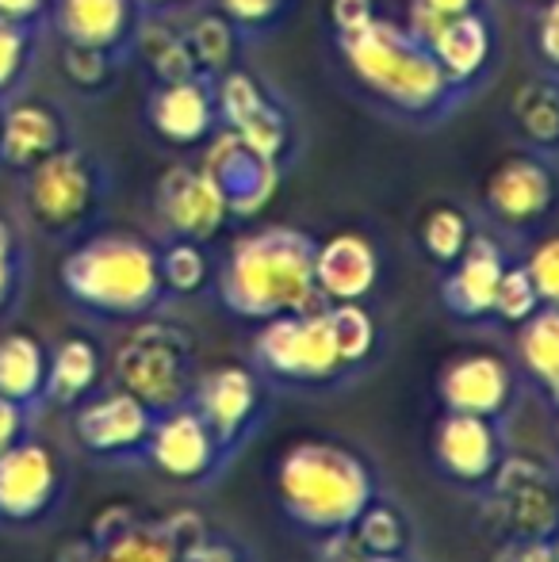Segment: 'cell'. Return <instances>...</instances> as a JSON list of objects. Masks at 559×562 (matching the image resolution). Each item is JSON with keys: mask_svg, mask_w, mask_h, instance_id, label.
Wrapping results in <instances>:
<instances>
[{"mask_svg": "<svg viewBox=\"0 0 559 562\" xmlns=\"http://www.w3.org/2000/svg\"><path fill=\"white\" fill-rule=\"evenodd\" d=\"M522 4H533V8H537V4H545V0H522Z\"/></svg>", "mask_w": 559, "mask_h": 562, "instance_id": "obj_53", "label": "cell"}, {"mask_svg": "<svg viewBox=\"0 0 559 562\" xmlns=\"http://www.w3.org/2000/svg\"><path fill=\"white\" fill-rule=\"evenodd\" d=\"M510 123L517 138L545 157L559 154V77L533 74L510 100Z\"/></svg>", "mask_w": 559, "mask_h": 562, "instance_id": "obj_29", "label": "cell"}, {"mask_svg": "<svg viewBox=\"0 0 559 562\" xmlns=\"http://www.w3.org/2000/svg\"><path fill=\"white\" fill-rule=\"evenodd\" d=\"M437 394L445 409L476 417H499L514 398V375L510 363L494 352H463L440 368Z\"/></svg>", "mask_w": 559, "mask_h": 562, "instance_id": "obj_22", "label": "cell"}, {"mask_svg": "<svg viewBox=\"0 0 559 562\" xmlns=\"http://www.w3.org/2000/svg\"><path fill=\"white\" fill-rule=\"evenodd\" d=\"M537 311H540V295H537V288H533L529 272H525V265H506V272H502V280H499V291H494L491 318L506 322V326H522V322H529Z\"/></svg>", "mask_w": 559, "mask_h": 562, "instance_id": "obj_39", "label": "cell"}, {"mask_svg": "<svg viewBox=\"0 0 559 562\" xmlns=\"http://www.w3.org/2000/svg\"><path fill=\"white\" fill-rule=\"evenodd\" d=\"M46 386V345L35 334H12L0 337V394L27 409L43 406Z\"/></svg>", "mask_w": 559, "mask_h": 562, "instance_id": "obj_30", "label": "cell"}, {"mask_svg": "<svg viewBox=\"0 0 559 562\" xmlns=\"http://www.w3.org/2000/svg\"><path fill=\"white\" fill-rule=\"evenodd\" d=\"M31 437V409L0 394V456Z\"/></svg>", "mask_w": 559, "mask_h": 562, "instance_id": "obj_46", "label": "cell"}, {"mask_svg": "<svg viewBox=\"0 0 559 562\" xmlns=\"http://www.w3.org/2000/svg\"><path fill=\"white\" fill-rule=\"evenodd\" d=\"M471 8H483V0H406L403 23L422 43H429L445 23H452L456 15L471 12Z\"/></svg>", "mask_w": 559, "mask_h": 562, "instance_id": "obj_41", "label": "cell"}, {"mask_svg": "<svg viewBox=\"0 0 559 562\" xmlns=\"http://www.w3.org/2000/svg\"><path fill=\"white\" fill-rule=\"evenodd\" d=\"M195 4H203V0H138L142 15H180Z\"/></svg>", "mask_w": 559, "mask_h": 562, "instance_id": "obj_50", "label": "cell"}, {"mask_svg": "<svg viewBox=\"0 0 559 562\" xmlns=\"http://www.w3.org/2000/svg\"><path fill=\"white\" fill-rule=\"evenodd\" d=\"M559 207V172L537 149L506 154L483 180V211L502 229L545 226Z\"/></svg>", "mask_w": 559, "mask_h": 562, "instance_id": "obj_9", "label": "cell"}, {"mask_svg": "<svg viewBox=\"0 0 559 562\" xmlns=\"http://www.w3.org/2000/svg\"><path fill=\"white\" fill-rule=\"evenodd\" d=\"M180 15H185L180 31H185V38H188V50H192V61H195V69H200V77L219 81L223 74L242 66L246 38H242V31L234 27L219 8H211L208 0H203V4L188 8V12H180Z\"/></svg>", "mask_w": 559, "mask_h": 562, "instance_id": "obj_27", "label": "cell"}, {"mask_svg": "<svg viewBox=\"0 0 559 562\" xmlns=\"http://www.w3.org/2000/svg\"><path fill=\"white\" fill-rule=\"evenodd\" d=\"M115 386L146 402L154 414L185 406L200 379L195 371V340L180 326L161 318H142L115 348Z\"/></svg>", "mask_w": 559, "mask_h": 562, "instance_id": "obj_6", "label": "cell"}, {"mask_svg": "<svg viewBox=\"0 0 559 562\" xmlns=\"http://www.w3.org/2000/svg\"><path fill=\"white\" fill-rule=\"evenodd\" d=\"M100 386V348L89 337H66L46 348V386L43 402L77 409Z\"/></svg>", "mask_w": 559, "mask_h": 562, "instance_id": "obj_26", "label": "cell"}, {"mask_svg": "<svg viewBox=\"0 0 559 562\" xmlns=\"http://www.w3.org/2000/svg\"><path fill=\"white\" fill-rule=\"evenodd\" d=\"M123 66H127L123 54L100 50V46L62 43V77L81 97H104V92H112L115 81L123 77Z\"/></svg>", "mask_w": 559, "mask_h": 562, "instance_id": "obj_33", "label": "cell"}, {"mask_svg": "<svg viewBox=\"0 0 559 562\" xmlns=\"http://www.w3.org/2000/svg\"><path fill=\"white\" fill-rule=\"evenodd\" d=\"M334 50L349 81L372 104L406 123H440L468 100L403 20L376 15L349 35H334Z\"/></svg>", "mask_w": 559, "mask_h": 562, "instance_id": "obj_1", "label": "cell"}, {"mask_svg": "<svg viewBox=\"0 0 559 562\" xmlns=\"http://www.w3.org/2000/svg\"><path fill=\"white\" fill-rule=\"evenodd\" d=\"M494 562H556L548 540H510Z\"/></svg>", "mask_w": 559, "mask_h": 562, "instance_id": "obj_47", "label": "cell"}, {"mask_svg": "<svg viewBox=\"0 0 559 562\" xmlns=\"http://www.w3.org/2000/svg\"><path fill=\"white\" fill-rule=\"evenodd\" d=\"M548 543H552V559L559 562V540H548Z\"/></svg>", "mask_w": 559, "mask_h": 562, "instance_id": "obj_52", "label": "cell"}, {"mask_svg": "<svg viewBox=\"0 0 559 562\" xmlns=\"http://www.w3.org/2000/svg\"><path fill=\"white\" fill-rule=\"evenodd\" d=\"M154 422L157 414L146 402L115 386V391H97L74 409V437L89 456L104 459V463L146 459Z\"/></svg>", "mask_w": 559, "mask_h": 562, "instance_id": "obj_13", "label": "cell"}, {"mask_svg": "<svg viewBox=\"0 0 559 562\" xmlns=\"http://www.w3.org/2000/svg\"><path fill=\"white\" fill-rule=\"evenodd\" d=\"M27 283V249H23L20 229L0 215V318L15 311Z\"/></svg>", "mask_w": 559, "mask_h": 562, "instance_id": "obj_40", "label": "cell"}, {"mask_svg": "<svg viewBox=\"0 0 559 562\" xmlns=\"http://www.w3.org/2000/svg\"><path fill=\"white\" fill-rule=\"evenodd\" d=\"M208 4L219 8L242 31L246 43L249 38H269L291 12V0H208Z\"/></svg>", "mask_w": 559, "mask_h": 562, "instance_id": "obj_38", "label": "cell"}, {"mask_svg": "<svg viewBox=\"0 0 559 562\" xmlns=\"http://www.w3.org/2000/svg\"><path fill=\"white\" fill-rule=\"evenodd\" d=\"M157 268H161V283L169 299H192L215 288V260L203 241L169 237L165 245H157Z\"/></svg>", "mask_w": 559, "mask_h": 562, "instance_id": "obj_31", "label": "cell"}, {"mask_svg": "<svg viewBox=\"0 0 559 562\" xmlns=\"http://www.w3.org/2000/svg\"><path fill=\"white\" fill-rule=\"evenodd\" d=\"M365 562H403V559H395V555H365Z\"/></svg>", "mask_w": 559, "mask_h": 562, "instance_id": "obj_51", "label": "cell"}, {"mask_svg": "<svg viewBox=\"0 0 559 562\" xmlns=\"http://www.w3.org/2000/svg\"><path fill=\"white\" fill-rule=\"evenodd\" d=\"M277 497L291 525L314 536L349 532L376 497V479L353 448L334 440H295L277 463Z\"/></svg>", "mask_w": 559, "mask_h": 562, "instance_id": "obj_4", "label": "cell"}, {"mask_svg": "<svg viewBox=\"0 0 559 562\" xmlns=\"http://www.w3.org/2000/svg\"><path fill=\"white\" fill-rule=\"evenodd\" d=\"M380 280V252L357 229L314 241V288L322 303H365Z\"/></svg>", "mask_w": 559, "mask_h": 562, "instance_id": "obj_24", "label": "cell"}, {"mask_svg": "<svg viewBox=\"0 0 559 562\" xmlns=\"http://www.w3.org/2000/svg\"><path fill=\"white\" fill-rule=\"evenodd\" d=\"M433 459L448 479L463 482V486H479V482H491V474L502 463V440L494 429L491 417L476 414H452L445 417L433 429Z\"/></svg>", "mask_w": 559, "mask_h": 562, "instance_id": "obj_23", "label": "cell"}, {"mask_svg": "<svg viewBox=\"0 0 559 562\" xmlns=\"http://www.w3.org/2000/svg\"><path fill=\"white\" fill-rule=\"evenodd\" d=\"M131 61H138L142 74L149 85H169L195 77L192 50H188V38L180 31V23H172V15H142V27L131 46Z\"/></svg>", "mask_w": 559, "mask_h": 562, "instance_id": "obj_28", "label": "cell"}, {"mask_svg": "<svg viewBox=\"0 0 559 562\" xmlns=\"http://www.w3.org/2000/svg\"><path fill=\"white\" fill-rule=\"evenodd\" d=\"M112 165L97 149L69 142L20 177V207L27 226L38 237L58 245H74L92 234L112 200Z\"/></svg>", "mask_w": 559, "mask_h": 562, "instance_id": "obj_5", "label": "cell"}, {"mask_svg": "<svg viewBox=\"0 0 559 562\" xmlns=\"http://www.w3.org/2000/svg\"><path fill=\"white\" fill-rule=\"evenodd\" d=\"M180 562H257L254 551L246 543H238L234 536H223V532H203L180 551Z\"/></svg>", "mask_w": 559, "mask_h": 562, "instance_id": "obj_44", "label": "cell"}, {"mask_svg": "<svg viewBox=\"0 0 559 562\" xmlns=\"http://www.w3.org/2000/svg\"><path fill=\"white\" fill-rule=\"evenodd\" d=\"M522 265H525V272H529L533 288H537L540 306L559 311V234L533 245L529 257H525Z\"/></svg>", "mask_w": 559, "mask_h": 562, "instance_id": "obj_43", "label": "cell"}, {"mask_svg": "<svg viewBox=\"0 0 559 562\" xmlns=\"http://www.w3.org/2000/svg\"><path fill=\"white\" fill-rule=\"evenodd\" d=\"M471 234H476V226H471V215L460 203H433L418 223V241H422L425 257L440 268H448L468 249Z\"/></svg>", "mask_w": 559, "mask_h": 562, "instance_id": "obj_34", "label": "cell"}, {"mask_svg": "<svg viewBox=\"0 0 559 562\" xmlns=\"http://www.w3.org/2000/svg\"><path fill=\"white\" fill-rule=\"evenodd\" d=\"M510 257L491 234H471L468 249L445 268V283H440V303L448 306V314L463 322H483L491 318L494 291L506 272Z\"/></svg>", "mask_w": 559, "mask_h": 562, "instance_id": "obj_21", "label": "cell"}, {"mask_svg": "<svg viewBox=\"0 0 559 562\" xmlns=\"http://www.w3.org/2000/svg\"><path fill=\"white\" fill-rule=\"evenodd\" d=\"M51 0H0V20L15 23H46Z\"/></svg>", "mask_w": 559, "mask_h": 562, "instance_id": "obj_48", "label": "cell"}, {"mask_svg": "<svg viewBox=\"0 0 559 562\" xmlns=\"http://www.w3.org/2000/svg\"><path fill=\"white\" fill-rule=\"evenodd\" d=\"M62 494H66V474L58 456L35 437L20 440L0 456V525L4 528L43 525L58 509Z\"/></svg>", "mask_w": 559, "mask_h": 562, "instance_id": "obj_12", "label": "cell"}, {"mask_svg": "<svg viewBox=\"0 0 559 562\" xmlns=\"http://www.w3.org/2000/svg\"><path fill=\"white\" fill-rule=\"evenodd\" d=\"M43 27L46 23L0 20V100L23 92L43 50Z\"/></svg>", "mask_w": 559, "mask_h": 562, "instance_id": "obj_35", "label": "cell"}, {"mask_svg": "<svg viewBox=\"0 0 559 562\" xmlns=\"http://www.w3.org/2000/svg\"><path fill=\"white\" fill-rule=\"evenodd\" d=\"M208 532L195 513H177L165 520H146L135 505H108L92 520V548L97 562H180V551Z\"/></svg>", "mask_w": 559, "mask_h": 562, "instance_id": "obj_10", "label": "cell"}, {"mask_svg": "<svg viewBox=\"0 0 559 562\" xmlns=\"http://www.w3.org/2000/svg\"><path fill=\"white\" fill-rule=\"evenodd\" d=\"M188 402L208 422V429L215 432L226 456H234L242 440L254 432L257 417H261V379L249 368H242V363H223V368L195 379Z\"/></svg>", "mask_w": 559, "mask_h": 562, "instance_id": "obj_19", "label": "cell"}, {"mask_svg": "<svg viewBox=\"0 0 559 562\" xmlns=\"http://www.w3.org/2000/svg\"><path fill=\"white\" fill-rule=\"evenodd\" d=\"M529 50L540 74L559 77V0L537 4V15H533L529 27Z\"/></svg>", "mask_w": 559, "mask_h": 562, "instance_id": "obj_42", "label": "cell"}, {"mask_svg": "<svg viewBox=\"0 0 559 562\" xmlns=\"http://www.w3.org/2000/svg\"><path fill=\"white\" fill-rule=\"evenodd\" d=\"M326 318L329 329H334V345L345 368H357V363H365L376 352L380 329H376L372 314L365 311V303H329Z\"/></svg>", "mask_w": 559, "mask_h": 562, "instance_id": "obj_37", "label": "cell"}, {"mask_svg": "<svg viewBox=\"0 0 559 562\" xmlns=\"http://www.w3.org/2000/svg\"><path fill=\"white\" fill-rule=\"evenodd\" d=\"M200 165H203V172L215 180L231 218L261 215L272 203V195H277V188H280V177H283V169L272 157H265L261 149L242 142L238 134L226 131V126H219V131L203 142Z\"/></svg>", "mask_w": 559, "mask_h": 562, "instance_id": "obj_11", "label": "cell"}, {"mask_svg": "<svg viewBox=\"0 0 559 562\" xmlns=\"http://www.w3.org/2000/svg\"><path fill=\"white\" fill-rule=\"evenodd\" d=\"M58 283L77 311L100 322H142L169 299L157 245L123 229L77 237L58 265Z\"/></svg>", "mask_w": 559, "mask_h": 562, "instance_id": "obj_3", "label": "cell"}, {"mask_svg": "<svg viewBox=\"0 0 559 562\" xmlns=\"http://www.w3.org/2000/svg\"><path fill=\"white\" fill-rule=\"evenodd\" d=\"M215 291L226 311L246 322L318 311L326 303L314 288V237L295 226L249 229L219 265Z\"/></svg>", "mask_w": 559, "mask_h": 562, "instance_id": "obj_2", "label": "cell"}, {"mask_svg": "<svg viewBox=\"0 0 559 562\" xmlns=\"http://www.w3.org/2000/svg\"><path fill=\"white\" fill-rule=\"evenodd\" d=\"M146 459L172 482H208L223 471L226 451L215 440V432L208 429L192 402L172 406L165 414H157L154 432H149Z\"/></svg>", "mask_w": 559, "mask_h": 562, "instance_id": "obj_17", "label": "cell"}, {"mask_svg": "<svg viewBox=\"0 0 559 562\" xmlns=\"http://www.w3.org/2000/svg\"><path fill=\"white\" fill-rule=\"evenodd\" d=\"M69 142H77L74 123L54 100L35 92H15L4 100V112H0V169L4 172L23 177Z\"/></svg>", "mask_w": 559, "mask_h": 562, "instance_id": "obj_15", "label": "cell"}, {"mask_svg": "<svg viewBox=\"0 0 559 562\" xmlns=\"http://www.w3.org/2000/svg\"><path fill=\"white\" fill-rule=\"evenodd\" d=\"M353 540L365 555H395L403 559L406 540H411V528H406V517L395 509L391 502H368L365 513L353 520Z\"/></svg>", "mask_w": 559, "mask_h": 562, "instance_id": "obj_36", "label": "cell"}, {"mask_svg": "<svg viewBox=\"0 0 559 562\" xmlns=\"http://www.w3.org/2000/svg\"><path fill=\"white\" fill-rule=\"evenodd\" d=\"M215 104L219 123L226 131H234L242 142H249L265 157H272L280 169H288L299 149V126L291 108L277 97L269 81H261L246 66L231 69L215 81Z\"/></svg>", "mask_w": 559, "mask_h": 562, "instance_id": "obj_8", "label": "cell"}, {"mask_svg": "<svg viewBox=\"0 0 559 562\" xmlns=\"http://www.w3.org/2000/svg\"><path fill=\"white\" fill-rule=\"evenodd\" d=\"M62 43L100 46V50L123 54L131 61V46L142 27L138 0H51L46 15Z\"/></svg>", "mask_w": 559, "mask_h": 562, "instance_id": "obj_20", "label": "cell"}, {"mask_svg": "<svg viewBox=\"0 0 559 562\" xmlns=\"http://www.w3.org/2000/svg\"><path fill=\"white\" fill-rule=\"evenodd\" d=\"M154 215L161 218L169 237H188V241L203 245H211L226 223H234L215 180L203 172V165L188 161H177L161 172L154 188Z\"/></svg>", "mask_w": 559, "mask_h": 562, "instance_id": "obj_14", "label": "cell"}, {"mask_svg": "<svg viewBox=\"0 0 559 562\" xmlns=\"http://www.w3.org/2000/svg\"><path fill=\"white\" fill-rule=\"evenodd\" d=\"M494 479V509L510 540H552L559 528V494L533 459H502Z\"/></svg>", "mask_w": 559, "mask_h": 562, "instance_id": "obj_18", "label": "cell"}, {"mask_svg": "<svg viewBox=\"0 0 559 562\" xmlns=\"http://www.w3.org/2000/svg\"><path fill=\"white\" fill-rule=\"evenodd\" d=\"M149 134L169 149H203V142L219 131L215 81L211 77H185V81L149 85L142 104Z\"/></svg>", "mask_w": 559, "mask_h": 562, "instance_id": "obj_16", "label": "cell"}, {"mask_svg": "<svg viewBox=\"0 0 559 562\" xmlns=\"http://www.w3.org/2000/svg\"><path fill=\"white\" fill-rule=\"evenodd\" d=\"M254 363L265 375L280 383H329L345 371L342 356L334 345L326 306L318 311L280 314V318L261 322L254 337Z\"/></svg>", "mask_w": 559, "mask_h": 562, "instance_id": "obj_7", "label": "cell"}, {"mask_svg": "<svg viewBox=\"0 0 559 562\" xmlns=\"http://www.w3.org/2000/svg\"><path fill=\"white\" fill-rule=\"evenodd\" d=\"M517 352L529 375L548 391L559 409V311L540 306L529 322L517 326Z\"/></svg>", "mask_w": 559, "mask_h": 562, "instance_id": "obj_32", "label": "cell"}, {"mask_svg": "<svg viewBox=\"0 0 559 562\" xmlns=\"http://www.w3.org/2000/svg\"><path fill=\"white\" fill-rule=\"evenodd\" d=\"M376 15H380L376 0H329V4H326L329 35H349V31L372 23Z\"/></svg>", "mask_w": 559, "mask_h": 562, "instance_id": "obj_45", "label": "cell"}, {"mask_svg": "<svg viewBox=\"0 0 559 562\" xmlns=\"http://www.w3.org/2000/svg\"><path fill=\"white\" fill-rule=\"evenodd\" d=\"M425 46H429L433 58L440 61L448 81L471 97V89L483 85L487 74L494 69V58H499V31H494V20L483 4V8H471V12L456 15L452 23H445Z\"/></svg>", "mask_w": 559, "mask_h": 562, "instance_id": "obj_25", "label": "cell"}, {"mask_svg": "<svg viewBox=\"0 0 559 562\" xmlns=\"http://www.w3.org/2000/svg\"><path fill=\"white\" fill-rule=\"evenodd\" d=\"M51 562H97V548H92L89 536H77V540L62 543Z\"/></svg>", "mask_w": 559, "mask_h": 562, "instance_id": "obj_49", "label": "cell"}, {"mask_svg": "<svg viewBox=\"0 0 559 562\" xmlns=\"http://www.w3.org/2000/svg\"><path fill=\"white\" fill-rule=\"evenodd\" d=\"M0 112H4V100H0Z\"/></svg>", "mask_w": 559, "mask_h": 562, "instance_id": "obj_54", "label": "cell"}]
</instances>
